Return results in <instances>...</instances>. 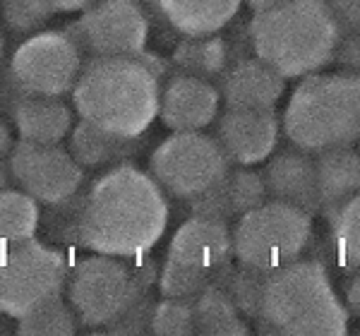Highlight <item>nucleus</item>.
<instances>
[{
	"label": "nucleus",
	"mask_w": 360,
	"mask_h": 336,
	"mask_svg": "<svg viewBox=\"0 0 360 336\" xmlns=\"http://www.w3.org/2000/svg\"><path fill=\"white\" fill-rule=\"evenodd\" d=\"M243 0H156V13L183 37L217 34L238 15Z\"/></svg>",
	"instance_id": "obj_19"
},
{
	"label": "nucleus",
	"mask_w": 360,
	"mask_h": 336,
	"mask_svg": "<svg viewBox=\"0 0 360 336\" xmlns=\"http://www.w3.org/2000/svg\"><path fill=\"white\" fill-rule=\"evenodd\" d=\"M264 279H266V271L250 269V266L240 264V269H231L229 266L217 283H221V286L226 288V293L233 298V303L238 305V310H240L243 315L257 320Z\"/></svg>",
	"instance_id": "obj_27"
},
{
	"label": "nucleus",
	"mask_w": 360,
	"mask_h": 336,
	"mask_svg": "<svg viewBox=\"0 0 360 336\" xmlns=\"http://www.w3.org/2000/svg\"><path fill=\"white\" fill-rule=\"evenodd\" d=\"M219 106L221 94L209 79L178 72L161 86L159 118L173 132L205 130L217 120Z\"/></svg>",
	"instance_id": "obj_15"
},
{
	"label": "nucleus",
	"mask_w": 360,
	"mask_h": 336,
	"mask_svg": "<svg viewBox=\"0 0 360 336\" xmlns=\"http://www.w3.org/2000/svg\"><path fill=\"white\" fill-rule=\"evenodd\" d=\"M168 200L152 173L127 164L108 166L79 197L72 235L98 254L135 259L161 240Z\"/></svg>",
	"instance_id": "obj_1"
},
{
	"label": "nucleus",
	"mask_w": 360,
	"mask_h": 336,
	"mask_svg": "<svg viewBox=\"0 0 360 336\" xmlns=\"http://www.w3.org/2000/svg\"><path fill=\"white\" fill-rule=\"evenodd\" d=\"M15 140H13V130H10L8 120L0 118V159H8V154L13 152Z\"/></svg>",
	"instance_id": "obj_37"
},
{
	"label": "nucleus",
	"mask_w": 360,
	"mask_h": 336,
	"mask_svg": "<svg viewBox=\"0 0 360 336\" xmlns=\"http://www.w3.org/2000/svg\"><path fill=\"white\" fill-rule=\"evenodd\" d=\"M262 176L269 200L286 202V205L298 207V209L312 214V217L322 212L315 159L310 156V152L295 147L276 154L274 159H269Z\"/></svg>",
	"instance_id": "obj_17"
},
{
	"label": "nucleus",
	"mask_w": 360,
	"mask_h": 336,
	"mask_svg": "<svg viewBox=\"0 0 360 336\" xmlns=\"http://www.w3.org/2000/svg\"><path fill=\"white\" fill-rule=\"evenodd\" d=\"M82 56L68 29L32 32L10 58L5 89L34 96H68L82 72Z\"/></svg>",
	"instance_id": "obj_9"
},
{
	"label": "nucleus",
	"mask_w": 360,
	"mask_h": 336,
	"mask_svg": "<svg viewBox=\"0 0 360 336\" xmlns=\"http://www.w3.org/2000/svg\"><path fill=\"white\" fill-rule=\"evenodd\" d=\"M329 217V240H332L334 259L341 269H360V193L341 202Z\"/></svg>",
	"instance_id": "obj_24"
},
{
	"label": "nucleus",
	"mask_w": 360,
	"mask_h": 336,
	"mask_svg": "<svg viewBox=\"0 0 360 336\" xmlns=\"http://www.w3.org/2000/svg\"><path fill=\"white\" fill-rule=\"evenodd\" d=\"M231 235L238 262L269 274L303 257L312 240V214L286 202L266 200L240 214Z\"/></svg>",
	"instance_id": "obj_7"
},
{
	"label": "nucleus",
	"mask_w": 360,
	"mask_h": 336,
	"mask_svg": "<svg viewBox=\"0 0 360 336\" xmlns=\"http://www.w3.org/2000/svg\"><path fill=\"white\" fill-rule=\"evenodd\" d=\"M5 164L17 188L46 207L68 205L84 183V168L60 144L20 140Z\"/></svg>",
	"instance_id": "obj_12"
},
{
	"label": "nucleus",
	"mask_w": 360,
	"mask_h": 336,
	"mask_svg": "<svg viewBox=\"0 0 360 336\" xmlns=\"http://www.w3.org/2000/svg\"><path fill=\"white\" fill-rule=\"evenodd\" d=\"M156 283H159V291L164 298H190L193 300L197 293L202 291L209 283H214L207 276L190 271L185 266H180L171 259H166L161 271L156 274Z\"/></svg>",
	"instance_id": "obj_31"
},
{
	"label": "nucleus",
	"mask_w": 360,
	"mask_h": 336,
	"mask_svg": "<svg viewBox=\"0 0 360 336\" xmlns=\"http://www.w3.org/2000/svg\"><path fill=\"white\" fill-rule=\"evenodd\" d=\"M195 334L207 336H245L250 332L243 312L238 310L221 283H209L193 298Z\"/></svg>",
	"instance_id": "obj_22"
},
{
	"label": "nucleus",
	"mask_w": 360,
	"mask_h": 336,
	"mask_svg": "<svg viewBox=\"0 0 360 336\" xmlns=\"http://www.w3.org/2000/svg\"><path fill=\"white\" fill-rule=\"evenodd\" d=\"M142 8L144 10H154V13H156V0H142Z\"/></svg>",
	"instance_id": "obj_42"
},
{
	"label": "nucleus",
	"mask_w": 360,
	"mask_h": 336,
	"mask_svg": "<svg viewBox=\"0 0 360 336\" xmlns=\"http://www.w3.org/2000/svg\"><path fill=\"white\" fill-rule=\"evenodd\" d=\"M5 72H8V63H5V37L0 32V96L5 91Z\"/></svg>",
	"instance_id": "obj_40"
},
{
	"label": "nucleus",
	"mask_w": 360,
	"mask_h": 336,
	"mask_svg": "<svg viewBox=\"0 0 360 336\" xmlns=\"http://www.w3.org/2000/svg\"><path fill=\"white\" fill-rule=\"evenodd\" d=\"M137 58H139V60H142L144 65H147L149 70H152V72H154V75H156V77H159V79H161V77H164V75H166V63L161 60L159 56H154V53H147V49H144L142 53H139Z\"/></svg>",
	"instance_id": "obj_38"
},
{
	"label": "nucleus",
	"mask_w": 360,
	"mask_h": 336,
	"mask_svg": "<svg viewBox=\"0 0 360 336\" xmlns=\"http://www.w3.org/2000/svg\"><path fill=\"white\" fill-rule=\"evenodd\" d=\"M332 13L336 27H339V34L346 37L351 32H358L360 29V0H324Z\"/></svg>",
	"instance_id": "obj_33"
},
{
	"label": "nucleus",
	"mask_w": 360,
	"mask_h": 336,
	"mask_svg": "<svg viewBox=\"0 0 360 336\" xmlns=\"http://www.w3.org/2000/svg\"><path fill=\"white\" fill-rule=\"evenodd\" d=\"M10 171H8V164H5L3 159H0V190H5V188H10Z\"/></svg>",
	"instance_id": "obj_41"
},
{
	"label": "nucleus",
	"mask_w": 360,
	"mask_h": 336,
	"mask_svg": "<svg viewBox=\"0 0 360 336\" xmlns=\"http://www.w3.org/2000/svg\"><path fill=\"white\" fill-rule=\"evenodd\" d=\"M334 60H339V65L344 67L346 72L360 75V29L358 32L346 34V37H341Z\"/></svg>",
	"instance_id": "obj_34"
},
{
	"label": "nucleus",
	"mask_w": 360,
	"mask_h": 336,
	"mask_svg": "<svg viewBox=\"0 0 360 336\" xmlns=\"http://www.w3.org/2000/svg\"><path fill=\"white\" fill-rule=\"evenodd\" d=\"M166 259L217 283L233 259V235L229 224L193 214L173 233Z\"/></svg>",
	"instance_id": "obj_13"
},
{
	"label": "nucleus",
	"mask_w": 360,
	"mask_h": 336,
	"mask_svg": "<svg viewBox=\"0 0 360 336\" xmlns=\"http://www.w3.org/2000/svg\"><path fill=\"white\" fill-rule=\"evenodd\" d=\"M283 91L286 79L257 56L226 67L219 86L226 108H274Z\"/></svg>",
	"instance_id": "obj_18"
},
{
	"label": "nucleus",
	"mask_w": 360,
	"mask_h": 336,
	"mask_svg": "<svg viewBox=\"0 0 360 336\" xmlns=\"http://www.w3.org/2000/svg\"><path fill=\"white\" fill-rule=\"evenodd\" d=\"M84 56H139L147 49L149 20L139 0H96L68 27Z\"/></svg>",
	"instance_id": "obj_11"
},
{
	"label": "nucleus",
	"mask_w": 360,
	"mask_h": 336,
	"mask_svg": "<svg viewBox=\"0 0 360 336\" xmlns=\"http://www.w3.org/2000/svg\"><path fill=\"white\" fill-rule=\"evenodd\" d=\"M149 332L159 336H190L195 334V310L190 298H164L152 305Z\"/></svg>",
	"instance_id": "obj_28"
},
{
	"label": "nucleus",
	"mask_w": 360,
	"mask_h": 336,
	"mask_svg": "<svg viewBox=\"0 0 360 336\" xmlns=\"http://www.w3.org/2000/svg\"><path fill=\"white\" fill-rule=\"evenodd\" d=\"M39 202L22 190H0V247L34 238L39 228Z\"/></svg>",
	"instance_id": "obj_25"
},
{
	"label": "nucleus",
	"mask_w": 360,
	"mask_h": 336,
	"mask_svg": "<svg viewBox=\"0 0 360 336\" xmlns=\"http://www.w3.org/2000/svg\"><path fill=\"white\" fill-rule=\"evenodd\" d=\"M68 257L41 240L0 247V312L20 320L65 293Z\"/></svg>",
	"instance_id": "obj_8"
},
{
	"label": "nucleus",
	"mask_w": 360,
	"mask_h": 336,
	"mask_svg": "<svg viewBox=\"0 0 360 336\" xmlns=\"http://www.w3.org/2000/svg\"><path fill=\"white\" fill-rule=\"evenodd\" d=\"M173 67L180 75H193L200 79H217L229 67V44L217 34L183 37L173 49Z\"/></svg>",
	"instance_id": "obj_23"
},
{
	"label": "nucleus",
	"mask_w": 360,
	"mask_h": 336,
	"mask_svg": "<svg viewBox=\"0 0 360 336\" xmlns=\"http://www.w3.org/2000/svg\"><path fill=\"white\" fill-rule=\"evenodd\" d=\"M224 181L217 183L214 188H209L207 193L197 195L195 200H190V212H193L195 217L217 219V221H226V224H229V219L236 217L233 209H231V200H229V193H226Z\"/></svg>",
	"instance_id": "obj_32"
},
{
	"label": "nucleus",
	"mask_w": 360,
	"mask_h": 336,
	"mask_svg": "<svg viewBox=\"0 0 360 336\" xmlns=\"http://www.w3.org/2000/svg\"><path fill=\"white\" fill-rule=\"evenodd\" d=\"M322 212H332L348 197L360 193V152L353 147L324 149L315 159Z\"/></svg>",
	"instance_id": "obj_20"
},
{
	"label": "nucleus",
	"mask_w": 360,
	"mask_h": 336,
	"mask_svg": "<svg viewBox=\"0 0 360 336\" xmlns=\"http://www.w3.org/2000/svg\"><path fill=\"white\" fill-rule=\"evenodd\" d=\"M53 15H72V13H82L89 5H94L96 0H49Z\"/></svg>",
	"instance_id": "obj_35"
},
{
	"label": "nucleus",
	"mask_w": 360,
	"mask_h": 336,
	"mask_svg": "<svg viewBox=\"0 0 360 336\" xmlns=\"http://www.w3.org/2000/svg\"><path fill=\"white\" fill-rule=\"evenodd\" d=\"M70 94L79 120L137 140L159 115L161 79L137 56L89 58Z\"/></svg>",
	"instance_id": "obj_2"
},
{
	"label": "nucleus",
	"mask_w": 360,
	"mask_h": 336,
	"mask_svg": "<svg viewBox=\"0 0 360 336\" xmlns=\"http://www.w3.org/2000/svg\"><path fill=\"white\" fill-rule=\"evenodd\" d=\"M152 264H130L113 254H89L68 269L65 298L82 327L108 329L147 295Z\"/></svg>",
	"instance_id": "obj_6"
},
{
	"label": "nucleus",
	"mask_w": 360,
	"mask_h": 336,
	"mask_svg": "<svg viewBox=\"0 0 360 336\" xmlns=\"http://www.w3.org/2000/svg\"><path fill=\"white\" fill-rule=\"evenodd\" d=\"M293 147L319 154L360 142V75L312 72L300 77L283 111Z\"/></svg>",
	"instance_id": "obj_5"
},
{
	"label": "nucleus",
	"mask_w": 360,
	"mask_h": 336,
	"mask_svg": "<svg viewBox=\"0 0 360 336\" xmlns=\"http://www.w3.org/2000/svg\"><path fill=\"white\" fill-rule=\"evenodd\" d=\"M245 3L252 13H262V10H271V8H276V5L288 3V0H245Z\"/></svg>",
	"instance_id": "obj_39"
},
{
	"label": "nucleus",
	"mask_w": 360,
	"mask_h": 336,
	"mask_svg": "<svg viewBox=\"0 0 360 336\" xmlns=\"http://www.w3.org/2000/svg\"><path fill=\"white\" fill-rule=\"evenodd\" d=\"M229 171L231 161L221 144L202 130L173 132L149 156V173L161 190L185 202L221 183Z\"/></svg>",
	"instance_id": "obj_10"
},
{
	"label": "nucleus",
	"mask_w": 360,
	"mask_h": 336,
	"mask_svg": "<svg viewBox=\"0 0 360 336\" xmlns=\"http://www.w3.org/2000/svg\"><path fill=\"white\" fill-rule=\"evenodd\" d=\"M346 303H348V308L360 317V269L356 271V276H353L346 288Z\"/></svg>",
	"instance_id": "obj_36"
},
{
	"label": "nucleus",
	"mask_w": 360,
	"mask_h": 336,
	"mask_svg": "<svg viewBox=\"0 0 360 336\" xmlns=\"http://www.w3.org/2000/svg\"><path fill=\"white\" fill-rule=\"evenodd\" d=\"M10 125L17 137L34 144H63L75 125V113L63 98L34 96L5 89Z\"/></svg>",
	"instance_id": "obj_16"
},
{
	"label": "nucleus",
	"mask_w": 360,
	"mask_h": 336,
	"mask_svg": "<svg viewBox=\"0 0 360 336\" xmlns=\"http://www.w3.org/2000/svg\"><path fill=\"white\" fill-rule=\"evenodd\" d=\"M224 183H226V193H229V200H231V209H233L236 217H240V214L255 209V207L264 205V202L269 200L264 176L252 171L250 166H240V168H236V171H229Z\"/></svg>",
	"instance_id": "obj_29"
},
{
	"label": "nucleus",
	"mask_w": 360,
	"mask_h": 336,
	"mask_svg": "<svg viewBox=\"0 0 360 336\" xmlns=\"http://www.w3.org/2000/svg\"><path fill=\"white\" fill-rule=\"evenodd\" d=\"M0 13L8 29L17 34L39 32L53 17L49 0H0Z\"/></svg>",
	"instance_id": "obj_30"
},
{
	"label": "nucleus",
	"mask_w": 360,
	"mask_h": 336,
	"mask_svg": "<svg viewBox=\"0 0 360 336\" xmlns=\"http://www.w3.org/2000/svg\"><path fill=\"white\" fill-rule=\"evenodd\" d=\"M135 149H137V140L113 137L94 125L84 123V120L72 125V130L68 135V152L72 154V159L84 171L123 164V161H127L135 154Z\"/></svg>",
	"instance_id": "obj_21"
},
{
	"label": "nucleus",
	"mask_w": 360,
	"mask_h": 336,
	"mask_svg": "<svg viewBox=\"0 0 360 336\" xmlns=\"http://www.w3.org/2000/svg\"><path fill=\"white\" fill-rule=\"evenodd\" d=\"M257 320L288 336H341L348 329V308L334 291L327 266L295 259L266 274Z\"/></svg>",
	"instance_id": "obj_4"
},
{
	"label": "nucleus",
	"mask_w": 360,
	"mask_h": 336,
	"mask_svg": "<svg viewBox=\"0 0 360 336\" xmlns=\"http://www.w3.org/2000/svg\"><path fill=\"white\" fill-rule=\"evenodd\" d=\"M281 120L274 108H226L217 123V142L231 164L257 166L274 154Z\"/></svg>",
	"instance_id": "obj_14"
},
{
	"label": "nucleus",
	"mask_w": 360,
	"mask_h": 336,
	"mask_svg": "<svg viewBox=\"0 0 360 336\" xmlns=\"http://www.w3.org/2000/svg\"><path fill=\"white\" fill-rule=\"evenodd\" d=\"M341 34L324 0H288L250 20L255 56L283 79L319 72L336 58Z\"/></svg>",
	"instance_id": "obj_3"
},
{
	"label": "nucleus",
	"mask_w": 360,
	"mask_h": 336,
	"mask_svg": "<svg viewBox=\"0 0 360 336\" xmlns=\"http://www.w3.org/2000/svg\"><path fill=\"white\" fill-rule=\"evenodd\" d=\"M77 327V315L63 295L17 320V332L22 336H72Z\"/></svg>",
	"instance_id": "obj_26"
}]
</instances>
